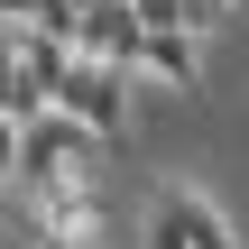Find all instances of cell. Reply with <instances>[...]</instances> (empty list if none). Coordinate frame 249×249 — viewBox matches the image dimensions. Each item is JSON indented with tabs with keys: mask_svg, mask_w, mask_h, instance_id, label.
<instances>
[{
	"mask_svg": "<svg viewBox=\"0 0 249 249\" xmlns=\"http://www.w3.org/2000/svg\"><path fill=\"white\" fill-rule=\"evenodd\" d=\"M74 166H92V129H83V120H65L55 102H46L37 120H18V176H9V185H18L28 203H37L46 185H74Z\"/></svg>",
	"mask_w": 249,
	"mask_h": 249,
	"instance_id": "obj_1",
	"label": "cell"
},
{
	"mask_svg": "<svg viewBox=\"0 0 249 249\" xmlns=\"http://www.w3.org/2000/svg\"><path fill=\"white\" fill-rule=\"evenodd\" d=\"M65 120H83L92 139H111L120 120H129V65H102V55H74L65 74H55V92H46Z\"/></svg>",
	"mask_w": 249,
	"mask_h": 249,
	"instance_id": "obj_2",
	"label": "cell"
},
{
	"mask_svg": "<svg viewBox=\"0 0 249 249\" xmlns=\"http://www.w3.org/2000/svg\"><path fill=\"white\" fill-rule=\"evenodd\" d=\"M203 28H139V65L148 74H166V83H194L203 74V46H194Z\"/></svg>",
	"mask_w": 249,
	"mask_h": 249,
	"instance_id": "obj_3",
	"label": "cell"
}]
</instances>
